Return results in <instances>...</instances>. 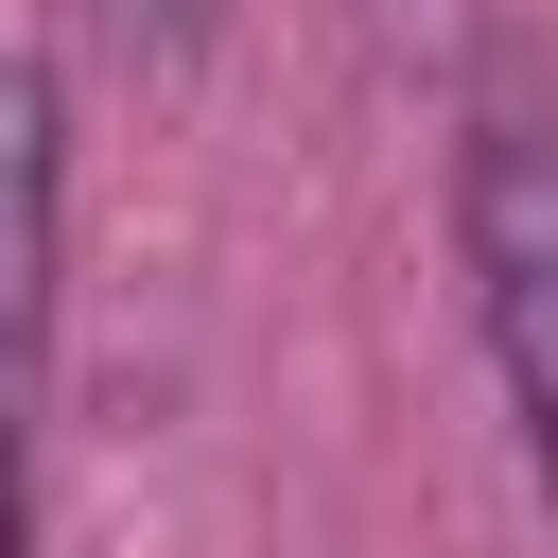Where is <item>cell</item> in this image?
Listing matches in <instances>:
<instances>
[{"label": "cell", "instance_id": "1", "mask_svg": "<svg viewBox=\"0 0 558 558\" xmlns=\"http://www.w3.org/2000/svg\"><path fill=\"white\" fill-rule=\"evenodd\" d=\"M453 262H471V314H488V366H506V418H523V488L558 523V122L541 105H471Z\"/></svg>", "mask_w": 558, "mask_h": 558}, {"label": "cell", "instance_id": "2", "mask_svg": "<svg viewBox=\"0 0 558 558\" xmlns=\"http://www.w3.org/2000/svg\"><path fill=\"white\" fill-rule=\"evenodd\" d=\"M52 244H70V105L52 52L0 35V558H35V401H52Z\"/></svg>", "mask_w": 558, "mask_h": 558}, {"label": "cell", "instance_id": "3", "mask_svg": "<svg viewBox=\"0 0 558 558\" xmlns=\"http://www.w3.org/2000/svg\"><path fill=\"white\" fill-rule=\"evenodd\" d=\"M105 35H122V52H209L227 0H105Z\"/></svg>", "mask_w": 558, "mask_h": 558}]
</instances>
